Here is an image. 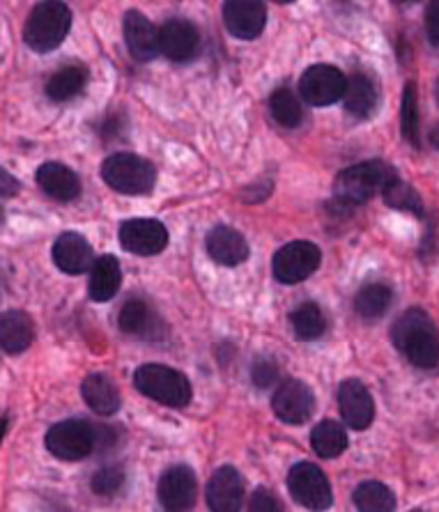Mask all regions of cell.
Instances as JSON below:
<instances>
[{
    "instance_id": "obj_19",
    "label": "cell",
    "mask_w": 439,
    "mask_h": 512,
    "mask_svg": "<svg viewBox=\"0 0 439 512\" xmlns=\"http://www.w3.org/2000/svg\"><path fill=\"white\" fill-rule=\"evenodd\" d=\"M37 184L46 196L58 200V203H72L81 196V180L72 168L58 161H46L37 170Z\"/></svg>"
},
{
    "instance_id": "obj_38",
    "label": "cell",
    "mask_w": 439,
    "mask_h": 512,
    "mask_svg": "<svg viewBox=\"0 0 439 512\" xmlns=\"http://www.w3.org/2000/svg\"><path fill=\"white\" fill-rule=\"evenodd\" d=\"M19 180L12 173H7L5 168H0V198H12L19 193Z\"/></svg>"
},
{
    "instance_id": "obj_4",
    "label": "cell",
    "mask_w": 439,
    "mask_h": 512,
    "mask_svg": "<svg viewBox=\"0 0 439 512\" xmlns=\"http://www.w3.org/2000/svg\"><path fill=\"white\" fill-rule=\"evenodd\" d=\"M72 28V12L65 3H40L30 12L23 40L37 53H49L65 42Z\"/></svg>"
},
{
    "instance_id": "obj_27",
    "label": "cell",
    "mask_w": 439,
    "mask_h": 512,
    "mask_svg": "<svg viewBox=\"0 0 439 512\" xmlns=\"http://www.w3.org/2000/svg\"><path fill=\"white\" fill-rule=\"evenodd\" d=\"M311 446L320 457L334 460V457H338L348 448V434H345V430L336 421L327 418V421H322L313 428Z\"/></svg>"
},
{
    "instance_id": "obj_10",
    "label": "cell",
    "mask_w": 439,
    "mask_h": 512,
    "mask_svg": "<svg viewBox=\"0 0 439 512\" xmlns=\"http://www.w3.org/2000/svg\"><path fill=\"white\" fill-rule=\"evenodd\" d=\"M198 483L194 471L184 464L168 469L159 480V503L166 512H191L196 506Z\"/></svg>"
},
{
    "instance_id": "obj_6",
    "label": "cell",
    "mask_w": 439,
    "mask_h": 512,
    "mask_svg": "<svg viewBox=\"0 0 439 512\" xmlns=\"http://www.w3.org/2000/svg\"><path fill=\"white\" fill-rule=\"evenodd\" d=\"M46 448L58 460H83L95 451V430L81 418H67L46 432Z\"/></svg>"
},
{
    "instance_id": "obj_20",
    "label": "cell",
    "mask_w": 439,
    "mask_h": 512,
    "mask_svg": "<svg viewBox=\"0 0 439 512\" xmlns=\"http://www.w3.org/2000/svg\"><path fill=\"white\" fill-rule=\"evenodd\" d=\"M207 253L223 267H237L249 258V244H246L242 232L219 226L207 235Z\"/></svg>"
},
{
    "instance_id": "obj_42",
    "label": "cell",
    "mask_w": 439,
    "mask_h": 512,
    "mask_svg": "<svg viewBox=\"0 0 439 512\" xmlns=\"http://www.w3.org/2000/svg\"><path fill=\"white\" fill-rule=\"evenodd\" d=\"M0 219H3V212H0Z\"/></svg>"
},
{
    "instance_id": "obj_11",
    "label": "cell",
    "mask_w": 439,
    "mask_h": 512,
    "mask_svg": "<svg viewBox=\"0 0 439 512\" xmlns=\"http://www.w3.org/2000/svg\"><path fill=\"white\" fill-rule=\"evenodd\" d=\"M274 414L288 425H304L315 411V395L299 379H286L274 393Z\"/></svg>"
},
{
    "instance_id": "obj_39",
    "label": "cell",
    "mask_w": 439,
    "mask_h": 512,
    "mask_svg": "<svg viewBox=\"0 0 439 512\" xmlns=\"http://www.w3.org/2000/svg\"><path fill=\"white\" fill-rule=\"evenodd\" d=\"M437 12H439V5L437 3H430L428 5V12H426V28H428V40L433 42V46H437L439 42V28H437Z\"/></svg>"
},
{
    "instance_id": "obj_7",
    "label": "cell",
    "mask_w": 439,
    "mask_h": 512,
    "mask_svg": "<svg viewBox=\"0 0 439 512\" xmlns=\"http://www.w3.org/2000/svg\"><path fill=\"white\" fill-rule=\"evenodd\" d=\"M288 487L292 499L311 512H325L334 503L325 471L311 462H299L297 467L290 469Z\"/></svg>"
},
{
    "instance_id": "obj_37",
    "label": "cell",
    "mask_w": 439,
    "mask_h": 512,
    "mask_svg": "<svg viewBox=\"0 0 439 512\" xmlns=\"http://www.w3.org/2000/svg\"><path fill=\"white\" fill-rule=\"evenodd\" d=\"M95 430V451H109L115 444V430L106 428V425H92Z\"/></svg>"
},
{
    "instance_id": "obj_2",
    "label": "cell",
    "mask_w": 439,
    "mask_h": 512,
    "mask_svg": "<svg viewBox=\"0 0 439 512\" xmlns=\"http://www.w3.org/2000/svg\"><path fill=\"white\" fill-rule=\"evenodd\" d=\"M396 177V170L384 161H364V164L343 170L336 177V203L361 205L382 193L384 186Z\"/></svg>"
},
{
    "instance_id": "obj_12",
    "label": "cell",
    "mask_w": 439,
    "mask_h": 512,
    "mask_svg": "<svg viewBox=\"0 0 439 512\" xmlns=\"http://www.w3.org/2000/svg\"><path fill=\"white\" fill-rule=\"evenodd\" d=\"M120 244L134 255H159L168 246V230L157 219H132L120 226Z\"/></svg>"
},
{
    "instance_id": "obj_17",
    "label": "cell",
    "mask_w": 439,
    "mask_h": 512,
    "mask_svg": "<svg viewBox=\"0 0 439 512\" xmlns=\"http://www.w3.org/2000/svg\"><path fill=\"white\" fill-rule=\"evenodd\" d=\"M118 324L122 333L134 338H143V340H159L166 336V327L164 322L159 320V315L145 304L143 299H132L127 301L120 310Z\"/></svg>"
},
{
    "instance_id": "obj_18",
    "label": "cell",
    "mask_w": 439,
    "mask_h": 512,
    "mask_svg": "<svg viewBox=\"0 0 439 512\" xmlns=\"http://www.w3.org/2000/svg\"><path fill=\"white\" fill-rule=\"evenodd\" d=\"M53 262L65 274L79 276L90 271L95 255H92V248L86 242V237H81L79 232H65L53 244Z\"/></svg>"
},
{
    "instance_id": "obj_34",
    "label": "cell",
    "mask_w": 439,
    "mask_h": 512,
    "mask_svg": "<svg viewBox=\"0 0 439 512\" xmlns=\"http://www.w3.org/2000/svg\"><path fill=\"white\" fill-rule=\"evenodd\" d=\"M122 485H125V471H122L120 467H115V464L95 471V476H92V480H90L92 492H95L97 496L118 494Z\"/></svg>"
},
{
    "instance_id": "obj_5",
    "label": "cell",
    "mask_w": 439,
    "mask_h": 512,
    "mask_svg": "<svg viewBox=\"0 0 439 512\" xmlns=\"http://www.w3.org/2000/svg\"><path fill=\"white\" fill-rule=\"evenodd\" d=\"M102 177L113 191L125 193V196H143L154 189L157 170L138 154L118 152L104 161Z\"/></svg>"
},
{
    "instance_id": "obj_31",
    "label": "cell",
    "mask_w": 439,
    "mask_h": 512,
    "mask_svg": "<svg viewBox=\"0 0 439 512\" xmlns=\"http://www.w3.org/2000/svg\"><path fill=\"white\" fill-rule=\"evenodd\" d=\"M354 506L359 512H394L396 496L382 483H361L354 490Z\"/></svg>"
},
{
    "instance_id": "obj_29",
    "label": "cell",
    "mask_w": 439,
    "mask_h": 512,
    "mask_svg": "<svg viewBox=\"0 0 439 512\" xmlns=\"http://www.w3.org/2000/svg\"><path fill=\"white\" fill-rule=\"evenodd\" d=\"M391 301H394L391 287L382 283H371V285H364L357 292L354 308H357V313L364 317V320H380V317L389 310Z\"/></svg>"
},
{
    "instance_id": "obj_14",
    "label": "cell",
    "mask_w": 439,
    "mask_h": 512,
    "mask_svg": "<svg viewBox=\"0 0 439 512\" xmlns=\"http://www.w3.org/2000/svg\"><path fill=\"white\" fill-rule=\"evenodd\" d=\"M159 53L173 62H187L200 49V35L191 21L171 19L157 30Z\"/></svg>"
},
{
    "instance_id": "obj_23",
    "label": "cell",
    "mask_w": 439,
    "mask_h": 512,
    "mask_svg": "<svg viewBox=\"0 0 439 512\" xmlns=\"http://www.w3.org/2000/svg\"><path fill=\"white\" fill-rule=\"evenodd\" d=\"M122 283V269L120 262L113 258V255H102V258L92 262L90 267V283H88V292L92 301H111L115 294L120 290Z\"/></svg>"
},
{
    "instance_id": "obj_24",
    "label": "cell",
    "mask_w": 439,
    "mask_h": 512,
    "mask_svg": "<svg viewBox=\"0 0 439 512\" xmlns=\"http://www.w3.org/2000/svg\"><path fill=\"white\" fill-rule=\"evenodd\" d=\"M83 400L88 402V407L99 416H113L120 409V391L113 384L111 377L106 375H90L83 379L81 386Z\"/></svg>"
},
{
    "instance_id": "obj_9",
    "label": "cell",
    "mask_w": 439,
    "mask_h": 512,
    "mask_svg": "<svg viewBox=\"0 0 439 512\" xmlns=\"http://www.w3.org/2000/svg\"><path fill=\"white\" fill-rule=\"evenodd\" d=\"M345 74L334 65H313L308 67L302 81H299V95L311 106H331L343 97Z\"/></svg>"
},
{
    "instance_id": "obj_21",
    "label": "cell",
    "mask_w": 439,
    "mask_h": 512,
    "mask_svg": "<svg viewBox=\"0 0 439 512\" xmlns=\"http://www.w3.org/2000/svg\"><path fill=\"white\" fill-rule=\"evenodd\" d=\"M125 42L134 60L150 62L157 58L159 53L157 28H154L141 12H129L125 17Z\"/></svg>"
},
{
    "instance_id": "obj_28",
    "label": "cell",
    "mask_w": 439,
    "mask_h": 512,
    "mask_svg": "<svg viewBox=\"0 0 439 512\" xmlns=\"http://www.w3.org/2000/svg\"><path fill=\"white\" fill-rule=\"evenodd\" d=\"M290 327H292V333H295V338L304 340V343H311V340L320 338L327 329L325 313H322L320 306H315V304H311V301H306V304L297 306L295 310H292Z\"/></svg>"
},
{
    "instance_id": "obj_36",
    "label": "cell",
    "mask_w": 439,
    "mask_h": 512,
    "mask_svg": "<svg viewBox=\"0 0 439 512\" xmlns=\"http://www.w3.org/2000/svg\"><path fill=\"white\" fill-rule=\"evenodd\" d=\"M249 512H283V506L269 490H256L251 496Z\"/></svg>"
},
{
    "instance_id": "obj_1",
    "label": "cell",
    "mask_w": 439,
    "mask_h": 512,
    "mask_svg": "<svg viewBox=\"0 0 439 512\" xmlns=\"http://www.w3.org/2000/svg\"><path fill=\"white\" fill-rule=\"evenodd\" d=\"M391 340L407 361L421 370H433L439 361V343L435 324L426 310L410 308L396 320Z\"/></svg>"
},
{
    "instance_id": "obj_33",
    "label": "cell",
    "mask_w": 439,
    "mask_h": 512,
    "mask_svg": "<svg viewBox=\"0 0 439 512\" xmlns=\"http://www.w3.org/2000/svg\"><path fill=\"white\" fill-rule=\"evenodd\" d=\"M400 120H403V136L407 143L414 147L421 145V122H419V104H417V85L412 81L405 85L403 90V111H400Z\"/></svg>"
},
{
    "instance_id": "obj_25",
    "label": "cell",
    "mask_w": 439,
    "mask_h": 512,
    "mask_svg": "<svg viewBox=\"0 0 439 512\" xmlns=\"http://www.w3.org/2000/svg\"><path fill=\"white\" fill-rule=\"evenodd\" d=\"M345 108L354 118H371L377 108V90L375 83L364 74H354L352 79L345 83Z\"/></svg>"
},
{
    "instance_id": "obj_26",
    "label": "cell",
    "mask_w": 439,
    "mask_h": 512,
    "mask_svg": "<svg viewBox=\"0 0 439 512\" xmlns=\"http://www.w3.org/2000/svg\"><path fill=\"white\" fill-rule=\"evenodd\" d=\"M88 83V69L83 65H65L58 72L51 74V79L46 81V97L53 102H69L79 92L86 88Z\"/></svg>"
},
{
    "instance_id": "obj_35",
    "label": "cell",
    "mask_w": 439,
    "mask_h": 512,
    "mask_svg": "<svg viewBox=\"0 0 439 512\" xmlns=\"http://www.w3.org/2000/svg\"><path fill=\"white\" fill-rule=\"evenodd\" d=\"M251 379L258 389H269L279 382V366L272 359H258L251 368Z\"/></svg>"
},
{
    "instance_id": "obj_13",
    "label": "cell",
    "mask_w": 439,
    "mask_h": 512,
    "mask_svg": "<svg viewBox=\"0 0 439 512\" xmlns=\"http://www.w3.org/2000/svg\"><path fill=\"white\" fill-rule=\"evenodd\" d=\"M223 23L237 40H256L265 30L267 7L253 0H230L223 5Z\"/></svg>"
},
{
    "instance_id": "obj_41",
    "label": "cell",
    "mask_w": 439,
    "mask_h": 512,
    "mask_svg": "<svg viewBox=\"0 0 439 512\" xmlns=\"http://www.w3.org/2000/svg\"><path fill=\"white\" fill-rule=\"evenodd\" d=\"M5 432H7V418H0V441H3Z\"/></svg>"
},
{
    "instance_id": "obj_32",
    "label": "cell",
    "mask_w": 439,
    "mask_h": 512,
    "mask_svg": "<svg viewBox=\"0 0 439 512\" xmlns=\"http://www.w3.org/2000/svg\"><path fill=\"white\" fill-rule=\"evenodd\" d=\"M382 193H384V203H387L389 207L403 209V212L423 216V200H421V196L412 189L410 184L400 180L398 175L387 186H384Z\"/></svg>"
},
{
    "instance_id": "obj_22",
    "label": "cell",
    "mask_w": 439,
    "mask_h": 512,
    "mask_svg": "<svg viewBox=\"0 0 439 512\" xmlns=\"http://www.w3.org/2000/svg\"><path fill=\"white\" fill-rule=\"evenodd\" d=\"M35 327L33 320L23 310H7L0 315V347L7 354H21L33 345Z\"/></svg>"
},
{
    "instance_id": "obj_40",
    "label": "cell",
    "mask_w": 439,
    "mask_h": 512,
    "mask_svg": "<svg viewBox=\"0 0 439 512\" xmlns=\"http://www.w3.org/2000/svg\"><path fill=\"white\" fill-rule=\"evenodd\" d=\"M120 129H125V122H122L118 115H109V118H106V122H104V127H102V136L106 138V141H109V138L118 136Z\"/></svg>"
},
{
    "instance_id": "obj_15",
    "label": "cell",
    "mask_w": 439,
    "mask_h": 512,
    "mask_svg": "<svg viewBox=\"0 0 439 512\" xmlns=\"http://www.w3.org/2000/svg\"><path fill=\"white\" fill-rule=\"evenodd\" d=\"M338 407H341L345 423L352 430L371 428L375 418V402L371 391L359 379H348V382L341 384V389H338Z\"/></svg>"
},
{
    "instance_id": "obj_30",
    "label": "cell",
    "mask_w": 439,
    "mask_h": 512,
    "mask_svg": "<svg viewBox=\"0 0 439 512\" xmlns=\"http://www.w3.org/2000/svg\"><path fill=\"white\" fill-rule=\"evenodd\" d=\"M269 113H272L276 124H281L286 129H295L304 120L302 102H299L290 88L274 90V95L269 97Z\"/></svg>"
},
{
    "instance_id": "obj_8",
    "label": "cell",
    "mask_w": 439,
    "mask_h": 512,
    "mask_svg": "<svg viewBox=\"0 0 439 512\" xmlns=\"http://www.w3.org/2000/svg\"><path fill=\"white\" fill-rule=\"evenodd\" d=\"M322 253L313 242H290L279 248L272 260V271L276 281L295 285L313 276L320 267Z\"/></svg>"
},
{
    "instance_id": "obj_16",
    "label": "cell",
    "mask_w": 439,
    "mask_h": 512,
    "mask_svg": "<svg viewBox=\"0 0 439 512\" xmlns=\"http://www.w3.org/2000/svg\"><path fill=\"white\" fill-rule=\"evenodd\" d=\"M244 480L240 471L233 467H221L214 471L207 485V506L212 512H242Z\"/></svg>"
},
{
    "instance_id": "obj_3",
    "label": "cell",
    "mask_w": 439,
    "mask_h": 512,
    "mask_svg": "<svg viewBox=\"0 0 439 512\" xmlns=\"http://www.w3.org/2000/svg\"><path fill=\"white\" fill-rule=\"evenodd\" d=\"M134 384L145 398L157 400L159 405L166 407H187L194 395L187 375L164 366V363H145L136 370Z\"/></svg>"
}]
</instances>
